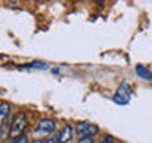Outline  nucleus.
Here are the masks:
<instances>
[{
  "mask_svg": "<svg viewBox=\"0 0 152 143\" xmlns=\"http://www.w3.org/2000/svg\"><path fill=\"white\" fill-rule=\"evenodd\" d=\"M10 143H28V138H27L26 133H22V135H19L16 138H11V142H10Z\"/></svg>",
  "mask_w": 152,
  "mask_h": 143,
  "instance_id": "obj_9",
  "label": "nucleus"
},
{
  "mask_svg": "<svg viewBox=\"0 0 152 143\" xmlns=\"http://www.w3.org/2000/svg\"><path fill=\"white\" fill-rule=\"evenodd\" d=\"M43 143H57V133L56 132H51V137L43 140Z\"/></svg>",
  "mask_w": 152,
  "mask_h": 143,
  "instance_id": "obj_11",
  "label": "nucleus"
},
{
  "mask_svg": "<svg viewBox=\"0 0 152 143\" xmlns=\"http://www.w3.org/2000/svg\"><path fill=\"white\" fill-rule=\"evenodd\" d=\"M10 114V103L8 102H0V137H2V129L5 124V119Z\"/></svg>",
  "mask_w": 152,
  "mask_h": 143,
  "instance_id": "obj_7",
  "label": "nucleus"
},
{
  "mask_svg": "<svg viewBox=\"0 0 152 143\" xmlns=\"http://www.w3.org/2000/svg\"><path fill=\"white\" fill-rule=\"evenodd\" d=\"M56 129V121L54 119H49V118H43L37 122L35 126V133H48V132H52Z\"/></svg>",
  "mask_w": 152,
  "mask_h": 143,
  "instance_id": "obj_4",
  "label": "nucleus"
},
{
  "mask_svg": "<svg viewBox=\"0 0 152 143\" xmlns=\"http://www.w3.org/2000/svg\"><path fill=\"white\" fill-rule=\"evenodd\" d=\"M32 143H43V140H41V138H37V140H33Z\"/></svg>",
  "mask_w": 152,
  "mask_h": 143,
  "instance_id": "obj_13",
  "label": "nucleus"
},
{
  "mask_svg": "<svg viewBox=\"0 0 152 143\" xmlns=\"http://www.w3.org/2000/svg\"><path fill=\"white\" fill-rule=\"evenodd\" d=\"M26 126H27V116H26V113L19 111L16 116L13 118L11 126H10L8 135L11 137V138H16V137H19V135H22L24 130H26Z\"/></svg>",
  "mask_w": 152,
  "mask_h": 143,
  "instance_id": "obj_1",
  "label": "nucleus"
},
{
  "mask_svg": "<svg viewBox=\"0 0 152 143\" xmlns=\"http://www.w3.org/2000/svg\"><path fill=\"white\" fill-rule=\"evenodd\" d=\"M73 133H76V137H92L95 133H98V126L92 124L89 121H78L73 127Z\"/></svg>",
  "mask_w": 152,
  "mask_h": 143,
  "instance_id": "obj_2",
  "label": "nucleus"
},
{
  "mask_svg": "<svg viewBox=\"0 0 152 143\" xmlns=\"http://www.w3.org/2000/svg\"><path fill=\"white\" fill-rule=\"evenodd\" d=\"M135 72H136V75L140 76L141 80H146V81H152V72L147 69V67L144 65H141V64H138L135 67Z\"/></svg>",
  "mask_w": 152,
  "mask_h": 143,
  "instance_id": "obj_6",
  "label": "nucleus"
},
{
  "mask_svg": "<svg viewBox=\"0 0 152 143\" xmlns=\"http://www.w3.org/2000/svg\"><path fill=\"white\" fill-rule=\"evenodd\" d=\"M78 143H94V138L92 137H81Z\"/></svg>",
  "mask_w": 152,
  "mask_h": 143,
  "instance_id": "obj_12",
  "label": "nucleus"
},
{
  "mask_svg": "<svg viewBox=\"0 0 152 143\" xmlns=\"http://www.w3.org/2000/svg\"><path fill=\"white\" fill-rule=\"evenodd\" d=\"M22 69H41V70H45V69H48V64L40 62V60H33L32 64H24Z\"/></svg>",
  "mask_w": 152,
  "mask_h": 143,
  "instance_id": "obj_8",
  "label": "nucleus"
},
{
  "mask_svg": "<svg viewBox=\"0 0 152 143\" xmlns=\"http://www.w3.org/2000/svg\"><path fill=\"white\" fill-rule=\"evenodd\" d=\"M100 143H114V138H113V135H109V133H104L102 137V140H100Z\"/></svg>",
  "mask_w": 152,
  "mask_h": 143,
  "instance_id": "obj_10",
  "label": "nucleus"
},
{
  "mask_svg": "<svg viewBox=\"0 0 152 143\" xmlns=\"http://www.w3.org/2000/svg\"><path fill=\"white\" fill-rule=\"evenodd\" d=\"M130 95H132V92H130V84H128L127 81H122L121 86L117 88V92L114 94L113 100H114L117 105H127L128 102H130Z\"/></svg>",
  "mask_w": 152,
  "mask_h": 143,
  "instance_id": "obj_3",
  "label": "nucleus"
},
{
  "mask_svg": "<svg viewBox=\"0 0 152 143\" xmlns=\"http://www.w3.org/2000/svg\"><path fill=\"white\" fill-rule=\"evenodd\" d=\"M73 138V127L70 124H65L62 130L57 133V143H68Z\"/></svg>",
  "mask_w": 152,
  "mask_h": 143,
  "instance_id": "obj_5",
  "label": "nucleus"
}]
</instances>
